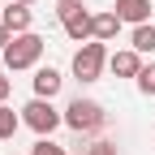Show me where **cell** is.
Wrapping results in <instances>:
<instances>
[{
    "label": "cell",
    "mask_w": 155,
    "mask_h": 155,
    "mask_svg": "<svg viewBox=\"0 0 155 155\" xmlns=\"http://www.w3.org/2000/svg\"><path fill=\"white\" fill-rule=\"evenodd\" d=\"M43 48H48V39H43V35H35V30L13 35V43L5 48V65H9V69H30L39 56H43Z\"/></svg>",
    "instance_id": "6da1fadb"
},
{
    "label": "cell",
    "mask_w": 155,
    "mask_h": 155,
    "mask_svg": "<svg viewBox=\"0 0 155 155\" xmlns=\"http://www.w3.org/2000/svg\"><path fill=\"white\" fill-rule=\"evenodd\" d=\"M104 65H108V48L99 43V39H95V43H82L73 52V78L78 82H99Z\"/></svg>",
    "instance_id": "7a4b0ae2"
},
{
    "label": "cell",
    "mask_w": 155,
    "mask_h": 155,
    "mask_svg": "<svg viewBox=\"0 0 155 155\" xmlns=\"http://www.w3.org/2000/svg\"><path fill=\"white\" fill-rule=\"evenodd\" d=\"M104 108L95 104V99H73L69 108H65V125L69 129H78V134H95V129H104Z\"/></svg>",
    "instance_id": "3957f363"
},
{
    "label": "cell",
    "mask_w": 155,
    "mask_h": 155,
    "mask_svg": "<svg viewBox=\"0 0 155 155\" xmlns=\"http://www.w3.org/2000/svg\"><path fill=\"white\" fill-rule=\"evenodd\" d=\"M56 13H61V26H65V35L73 39V43H86V39H95V13H86L78 0L61 5Z\"/></svg>",
    "instance_id": "277c9868"
},
{
    "label": "cell",
    "mask_w": 155,
    "mask_h": 155,
    "mask_svg": "<svg viewBox=\"0 0 155 155\" xmlns=\"http://www.w3.org/2000/svg\"><path fill=\"white\" fill-rule=\"evenodd\" d=\"M61 121H65V116L52 108V99H30V104L22 108V125H30L39 138H48V134L61 125Z\"/></svg>",
    "instance_id": "5b68a950"
},
{
    "label": "cell",
    "mask_w": 155,
    "mask_h": 155,
    "mask_svg": "<svg viewBox=\"0 0 155 155\" xmlns=\"http://www.w3.org/2000/svg\"><path fill=\"white\" fill-rule=\"evenodd\" d=\"M0 22H5L13 35H26L30 22H35V13H30V5H17V0H9V9L0 13Z\"/></svg>",
    "instance_id": "8992f818"
},
{
    "label": "cell",
    "mask_w": 155,
    "mask_h": 155,
    "mask_svg": "<svg viewBox=\"0 0 155 155\" xmlns=\"http://www.w3.org/2000/svg\"><path fill=\"white\" fill-rule=\"evenodd\" d=\"M121 22H134V26H142L151 22V0H116V9H112Z\"/></svg>",
    "instance_id": "52a82bcc"
},
{
    "label": "cell",
    "mask_w": 155,
    "mask_h": 155,
    "mask_svg": "<svg viewBox=\"0 0 155 155\" xmlns=\"http://www.w3.org/2000/svg\"><path fill=\"white\" fill-rule=\"evenodd\" d=\"M108 65H112V73L116 78H138V69H142V61H138V52H112L108 56Z\"/></svg>",
    "instance_id": "ba28073f"
},
{
    "label": "cell",
    "mask_w": 155,
    "mask_h": 155,
    "mask_svg": "<svg viewBox=\"0 0 155 155\" xmlns=\"http://www.w3.org/2000/svg\"><path fill=\"white\" fill-rule=\"evenodd\" d=\"M61 82H65V78L56 73L52 65H48V69H39V73H35V99H52V95L61 91Z\"/></svg>",
    "instance_id": "9c48e42d"
},
{
    "label": "cell",
    "mask_w": 155,
    "mask_h": 155,
    "mask_svg": "<svg viewBox=\"0 0 155 155\" xmlns=\"http://www.w3.org/2000/svg\"><path fill=\"white\" fill-rule=\"evenodd\" d=\"M116 30H121V17L116 13H95V39H99V43L116 39Z\"/></svg>",
    "instance_id": "30bf717a"
},
{
    "label": "cell",
    "mask_w": 155,
    "mask_h": 155,
    "mask_svg": "<svg viewBox=\"0 0 155 155\" xmlns=\"http://www.w3.org/2000/svg\"><path fill=\"white\" fill-rule=\"evenodd\" d=\"M134 52H155V26L151 22H142V26H134Z\"/></svg>",
    "instance_id": "8fae6325"
},
{
    "label": "cell",
    "mask_w": 155,
    "mask_h": 155,
    "mask_svg": "<svg viewBox=\"0 0 155 155\" xmlns=\"http://www.w3.org/2000/svg\"><path fill=\"white\" fill-rule=\"evenodd\" d=\"M17 125H22V116H17L9 104H0V138H13V134H17Z\"/></svg>",
    "instance_id": "7c38bea8"
},
{
    "label": "cell",
    "mask_w": 155,
    "mask_h": 155,
    "mask_svg": "<svg viewBox=\"0 0 155 155\" xmlns=\"http://www.w3.org/2000/svg\"><path fill=\"white\" fill-rule=\"evenodd\" d=\"M138 91L142 95H155V65H142L138 69Z\"/></svg>",
    "instance_id": "4fadbf2b"
},
{
    "label": "cell",
    "mask_w": 155,
    "mask_h": 155,
    "mask_svg": "<svg viewBox=\"0 0 155 155\" xmlns=\"http://www.w3.org/2000/svg\"><path fill=\"white\" fill-rule=\"evenodd\" d=\"M30 155H65V147H61V142H52V138H39V142L30 147Z\"/></svg>",
    "instance_id": "5bb4252c"
},
{
    "label": "cell",
    "mask_w": 155,
    "mask_h": 155,
    "mask_svg": "<svg viewBox=\"0 0 155 155\" xmlns=\"http://www.w3.org/2000/svg\"><path fill=\"white\" fill-rule=\"evenodd\" d=\"M86 155H116V147H112V142H91Z\"/></svg>",
    "instance_id": "9a60e30c"
},
{
    "label": "cell",
    "mask_w": 155,
    "mask_h": 155,
    "mask_svg": "<svg viewBox=\"0 0 155 155\" xmlns=\"http://www.w3.org/2000/svg\"><path fill=\"white\" fill-rule=\"evenodd\" d=\"M9 43H13V30H9V26H5V22H0V52H5V48H9Z\"/></svg>",
    "instance_id": "2e32d148"
},
{
    "label": "cell",
    "mask_w": 155,
    "mask_h": 155,
    "mask_svg": "<svg viewBox=\"0 0 155 155\" xmlns=\"http://www.w3.org/2000/svg\"><path fill=\"white\" fill-rule=\"evenodd\" d=\"M9 91H13V82H9V78H0V104L9 99Z\"/></svg>",
    "instance_id": "e0dca14e"
},
{
    "label": "cell",
    "mask_w": 155,
    "mask_h": 155,
    "mask_svg": "<svg viewBox=\"0 0 155 155\" xmlns=\"http://www.w3.org/2000/svg\"><path fill=\"white\" fill-rule=\"evenodd\" d=\"M17 5H35V0H17Z\"/></svg>",
    "instance_id": "ac0fdd59"
},
{
    "label": "cell",
    "mask_w": 155,
    "mask_h": 155,
    "mask_svg": "<svg viewBox=\"0 0 155 155\" xmlns=\"http://www.w3.org/2000/svg\"><path fill=\"white\" fill-rule=\"evenodd\" d=\"M61 5H69V0H61Z\"/></svg>",
    "instance_id": "d6986e66"
},
{
    "label": "cell",
    "mask_w": 155,
    "mask_h": 155,
    "mask_svg": "<svg viewBox=\"0 0 155 155\" xmlns=\"http://www.w3.org/2000/svg\"><path fill=\"white\" fill-rule=\"evenodd\" d=\"M0 13H5V9H0Z\"/></svg>",
    "instance_id": "ffe728a7"
}]
</instances>
